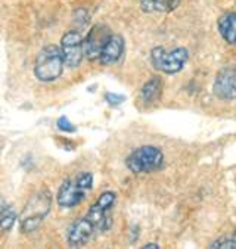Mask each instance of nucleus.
Listing matches in <instances>:
<instances>
[{"instance_id":"obj_16","label":"nucleus","mask_w":236,"mask_h":249,"mask_svg":"<svg viewBox=\"0 0 236 249\" xmlns=\"http://www.w3.org/2000/svg\"><path fill=\"white\" fill-rule=\"evenodd\" d=\"M210 248H213V249H217V248H220V249H236V230H235L232 237L220 239V240L214 242Z\"/></svg>"},{"instance_id":"obj_6","label":"nucleus","mask_w":236,"mask_h":249,"mask_svg":"<svg viewBox=\"0 0 236 249\" xmlns=\"http://www.w3.org/2000/svg\"><path fill=\"white\" fill-rule=\"evenodd\" d=\"M115 197L117 196L114 192H104L98 197V201L89 208V213L84 215L96 229V231H107L108 229H111L112 218L109 215V211L115 204Z\"/></svg>"},{"instance_id":"obj_19","label":"nucleus","mask_w":236,"mask_h":249,"mask_svg":"<svg viewBox=\"0 0 236 249\" xmlns=\"http://www.w3.org/2000/svg\"><path fill=\"white\" fill-rule=\"evenodd\" d=\"M105 99H107V102L112 107H117L120 104H123L126 101V97L123 94H117V93H107L105 94Z\"/></svg>"},{"instance_id":"obj_3","label":"nucleus","mask_w":236,"mask_h":249,"mask_svg":"<svg viewBox=\"0 0 236 249\" xmlns=\"http://www.w3.org/2000/svg\"><path fill=\"white\" fill-rule=\"evenodd\" d=\"M52 207V196L47 190L38 192L31 201L25 205L24 214L21 217V230L24 233H31L44 220V217L49 214Z\"/></svg>"},{"instance_id":"obj_4","label":"nucleus","mask_w":236,"mask_h":249,"mask_svg":"<svg viewBox=\"0 0 236 249\" xmlns=\"http://www.w3.org/2000/svg\"><path fill=\"white\" fill-rule=\"evenodd\" d=\"M163 164L164 154L161 152V149L155 146H142L133 151L126 160L127 168L134 174L158 171Z\"/></svg>"},{"instance_id":"obj_18","label":"nucleus","mask_w":236,"mask_h":249,"mask_svg":"<svg viewBox=\"0 0 236 249\" xmlns=\"http://www.w3.org/2000/svg\"><path fill=\"white\" fill-rule=\"evenodd\" d=\"M56 127H58L61 131H67V133H74V131H75V125L71 124V121H70L67 117H61V118L56 121Z\"/></svg>"},{"instance_id":"obj_20","label":"nucleus","mask_w":236,"mask_h":249,"mask_svg":"<svg viewBox=\"0 0 236 249\" xmlns=\"http://www.w3.org/2000/svg\"><path fill=\"white\" fill-rule=\"evenodd\" d=\"M144 248H145V249H149V248H152V249H158L160 246H158L157 243H146V245H145Z\"/></svg>"},{"instance_id":"obj_14","label":"nucleus","mask_w":236,"mask_h":249,"mask_svg":"<svg viewBox=\"0 0 236 249\" xmlns=\"http://www.w3.org/2000/svg\"><path fill=\"white\" fill-rule=\"evenodd\" d=\"M163 93V80L160 77L149 78L142 87V101L145 105H152L161 97Z\"/></svg>"},{"instance_id":"obj_10","label":"nucleus","mask_w":236,"mask_h":249,"mask_svg":"<svg viewBox=\"0 0 236 249\" xmlns=\"http://www.w3.org/2000/svg\"><path fill=\"white\" fill-rule=\"evenodd\" d=\"M94 231H96V229L93 227V224L86 217L78 218L68 229V245L73 248H80L90 240Z\"/></svg>"},{"instance_id":"obj_1","label":"nucleus","mask_w":236,"mask_h":249,"mask_svg":"<svg viewBox=\"0 0 236 249\" xmlns=\"http://www.w3.org/2000/svg\"><path fill=\"white\" fill-rule=\"evenodd\" d=\"M64 56L61 47L49 44L43 47L36 58L34 75L43 83H52L58 80L64 72Z\"/></svg>"},{"instance_id":"obj_11","label":"nucleus","mask_w":236,"mask_h":249,"mask_svg":"<svg viewBox=\"0 0 236 249\" xmlns=\"http://www.w3.org/2000/svg\"><path fill=\"white\" fill-rule=\"evenodd\" d=\"M124 46L126 41L123 38V36L120 34H111L109 38L107 40L102 52L99 55V61L102 65H112L115 62H118L124 53Z\"/></svg>"},{"instance_id":"obj_12","label":"nucleus","mask_w":236,"mask_h":249,"mask_svg":"<svg viewBox=\"0 0 236 249\" xmlns=\"http://www.w3.org/2000/svg\"><path fill=\"white\" fill-rule=\"evenodd\" d=\"M217 28L220 36L232 46H236V12H224L218 21H217Z\"/></svg>"},{"instance_id":"obj_17","label":"nucleus","mask_w":236,"mask_h":249,"mask_svg":"<svg viewBox=\"0 0 236 249\" xmlns=\"http://www.w3.org/2000/svg\"><path fill=\"white\" fill-rule=\"evenodd\" d=\"M73 19H74V22L78 24L80 27H84L86 24H89L90 17H89V14H87L86 9H77V11H74Z\"/></svg>"},{"instance_id":"obj_5","label":"nucleus","mask_w":236,"mask_h":249,"mask_svg":"<svg viewBox=\"0 0 236 249\" xmlns=\"http://www.w3.org/2000/svg\"><path fill=\"white\" fill-rule=\"evenodd\" d=\"M189 59V52L184 47H176L171 52H165L163 47H154L151 52V61L155 70L165 74H176L183 70Z\"/></svg>"},{"instance_id":"obj_7","label":"nucleus","mask_w":236,"mask_h":249,"mask_svg":"<svg viewBox=\"0 0 236 249\" xmlns=\"http://www.w3.org/2000/svg\"><path fill=\"white\" fill-rule=\"evenodd\" d=\"M83 36L73 30L62 36L61 38V52L64 56V64L70 68H77L83 58H84V49H83Z\"/></svg>"},{"instance_id":"obj_13","label":"nucleus","mask_w":236,"mask_h":249,"mask_svg":"<svg viewBox=\"0 0 236 249\" xmlns=\"http://www.w3.org/2000/svg\"><path fill=\"white\" fill-rule=\"evenodd\" d=\"M180 5V0H140V8L146 14L173 12Z\"/></svg>"},{"instance_id":"obj_9","label":"nucleus","mask_w":236,"mask_h":249,"mask_svg":"<svg viewBox=\"0 0 236 249\" xmlns=\"http://www.w3.org/2000/svg\"><path fill=\"white\" fill-rule=\"evenodd\" d=\"M213 91L223 101H233V99H236V70L226 68L220 71L216 77Z\"/></svg>"},{"instance_id":"obj_8","label":"nucleus","mask_w":236,"mask_h":249,"mask_svg":"<svg viewBox=\"0 0 236 249\" xmlns=\"http://www.w3.org/2000/svg\"><path fill=\"white\" fill-rule=\"evenodd\" d=\"M111 33L109 28L104 24H98L94 25L89 34L86 36L84 41H83V49H84V56L90 61L99 59V55L102 52V49L107 43V40L109 38Z\"/></svg>"},{"instance_id":"obj_2","label":"nucleus","mask_w":236,"mask_h":249,"mask_svg":"<svg viewBox=\"0 0 236 249\" xmlns=\"http://www.w3.org/2000/svg\"><path fill=\"white\" fill-rule=\"evenodd\" d=\"M93 187V176L91 173H80L74 178L65 180L59 190L56 201L61 208H74L80 205L86 195L91 190Z\"/></svg>"},{"instance_id":"obj_15","label":"nucleus","mask_w":236,"mask_h":249,"mask_svg":"<svg viewBox=\"0 0 236 249\" xmlns=\"http://www.w3.org/2000/svg\"><path fill=\"white\" fill-rule=\"evenodd\" d=\"M17 213L11 204H6L5 201H0V229L11 230L15 224Z\"/></svg>"}]
</instances>
